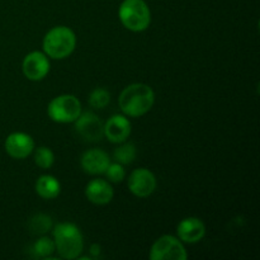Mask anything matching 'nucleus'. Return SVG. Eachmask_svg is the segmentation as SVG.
Listing matches in <instances>:
<instances>
[{
	"label": "nucleus",
	"mask_w": 260,
	"mask_h": 260,
	"mask_svg": "<svg viewBox=\"0 0 260 260\" xmlns=\"http://www.w3.org/2000/svg\"><path fill=\"white\" fill-rule=\"evenodd\" d=\"M155 102V93L151 86L142 83H135L126 86L118 98L121 111L127 117L145 116L152 108Z\"/></svg>",
	"instance_id": "nucleus-1"
},
{
	"label": "nucleus",
	"mask_w": 260,
	"mask_h": 260,
	"mask_svg": "<svg viewBox=\"0 0 260 260\" xmlns=\"http://www.w3.org/2000/svg\"><path fill=\"white\" fill-rule=\"evenodd\" d=\"M56 251L63 259H78L84 249V239L80 229L71 222H61L52 230Z\"/></svg>",
	"instance_id": "nucleus-2"
},
{
	"label": "nucleus",
	"mask_w": 260,
	"mask_h": 260,
	"mask_svg": "<svg viewBox=\"0 0 260 260\" xmlns=\"http://www.w3.org/2000/svg\"><path fill=\"white\" fill-rule=\"evenodd\" d=\"M76 36L71 28L57 25L46 33L42 42L43 52L53 60H63L74 52Z\"/></svg>",
	"instance_id": "nucleus-3"
},
{
	"label": "nucleus",
	"mask_w": 260,
	"mask_h": 260,
	"mask_svg": "<svg viewBox=\"0 0 260 260\" xmlns=\"http://www.w3.org/2000/svg\"><path fill=\"white\" fill-rule=\"evenodd\" d=\"M118 17L123 27L131 32L146 30L151 23V12L144 0H123Z\"/></svg>",
	"instance_id": "nucleus-4"
},
{
	"label": "nucleus",
	"mask_w": 260,
	"mask_h": 260,
	"mask_svg": "<svg viewBox=\"0 0 260 260\" xmlns=\"http://www.w3.org/2000/svg\"><path fill=\"white\" fill-rule=\"evenodd\" d=\"M81 113V103L75 95L62 94L50 102L47 114L56 123H73Z\"/></svg>",
	"instance_id": "nucleus-5"
},
{
	"label": "nucleus",
	"mask_w": 260,
	"mask_h": 260,
	"mask_svg": "<svg viewBox=\"0 0 260 260\" xmlns=\"http://www.w3.org/2000/svg\"><path fill=\"white\" fill-rule=\"evenodd\" d=\"M187 258L188 254L183 243L172 235L160 236L150 250L151 260H185Z\"/></svg>",
	"instance_id": "nucleus-6"
},
{
	"label": "nucleus",
	"mask_w": 260,
	"mask_h": 260,
	"mask_svg": "<svg viewBox=\"0 0 260 260\" xmlns=\"http://www.w3.org/2000/svg\"><path fill=\"white\" fill-rule=\"evenodd\" d=\"M23 75L30 81H41L50 73V60L45 52L33 51L28 53L22 62Z\"/></svg>",
	"instance_id": "nucleus-7"
},
{
	"label": "nucleus",
	"mask_w": 260,
	"mask_h": 260,
	"mask_svg": "<svg viewBox=\"0 0 260 260\" xmlns=\"http://www.w3.org/2000/svg\"><path fill=\"white\" fill-rule=\"evenodd\" d=\"M127 185L129 192L134 196L139 198H146L156 189V178L154 173L146 168H139L129 174Z\"/></svg>",
	"instance_id": "nucleus-8"
},
{
	"label": "nucleus",
	"mask_w": 260,
	"mask_h": 260,
	"mask_svg": "<svg viewBox=\"0 0 260 260\" xmlns=\"http://www.w3.org/2000/svg\"><path fill=\"white\" fill-rule=\"evenodd\" d=\"M75 129L85 141H101L104 136V124L93 112H84L76 118Z\"/></svg>",
	"instance_id": "nucleus-9"
},
{
	"label": "nucleus",
	"mask_w": 260,
	"mask_h": 260,
	"mask_svg": "<svg viewBox=\"0 0 260 260\" xmlns=\"http://www.w3.org/2000/svg\"><path fill=\"white\" fill-rule=\"evenodd\" d=\"M33 150H35V141L32 136L24 132L10 134L5 140V151L13 159H25L32 154Z\"/></svg>",
	"instance_id": "nucleus-10"
},
{
	"label": "nucleus",
	"mask_w": 260,
	"mask_h": 260,
	"mask_svg": "<svg viewBox=\"0 0 260 260\" xmlns=\"http://www.w3.org/2000/svg\"><path fill=\"white\" fill-rule=\"evenodd\" d=\"M131 135V122L124 114H114L104 124V136L113 144H122Z\"/></svg>",
	"instance_id": "nucleus-11"
},
{
	"label": "nucleus",
	"mask_w": 260,
	"mask_h": 260,
	"mask_svg": "<svg viewBox=\"0 0 260 260\" xmlns=\"http://www.w3.org/2000/svg\"><path fill=\"white\" fill-rule=\"evenodd\" d=\"M80 164L86 174L99 175L106 173L107 168L111 164V159H109L108 154L103 150L90 149L84 152Z\"/></svg>",
	"instance_id": "nucleus-12"
},
{
	"label": "nucleus",
	"mask_w": 260,
	"mask_h": 260,
	"mask_svg": "<svg viewBox=\"0 0 260 260\" xmlns=\"http://www.w3.org/2000/svg\"><path fill=\"white\" fill-rule=\"evenodd\" d=\"M177 234L182 243L196 244L206 235V226L198 217H187L179 222Z\"/></svg>",
	"instance_id": "nucleus-13"
},
{
	"label": "nucleus",
	"mask_w": 260,
	"mask_h": 260,
	"mask_svg": "<svg viewBox=\"0 0 260 260\" xmlns=\"http://www.w3.org/2000/svg\"><path fill=\"white\" fill-rule=\"evenodd\" d=\"M113 188L107 180L93 179L86 184L85 196L88 201L98 206L108 205L113 198Z\"/></svg>",
	"instance_id": "nucleus-14"
},
{
	"label": "nucleus",
	"mask_w": 260,
	"mask_h": 260,
	"mask_svg": "<svg viewBox=\"0 0 260 260\" xmlns=\"http://www.w3.org/2000/svg\"><path fill=\"white\" fill-rule=\"evenodd\" d=\"M36 192L43 200H53L61 193V184L52 175H41L36 182Z\"/></svg>",
	"instance_id": "nucleus-15"
},
{
	"label": "nucleus",
	"mask_w": 260,
	"mask_h": 260,
	"mask_svg": "<svg viewBox=\"0 0 260 260\" xmlns=\"http://www.w3.org/2000/svg\"><path fill=\"white\" fill-rule=\"evenodd\" d=\"M137 150L136 146L131 142H122L121 146L117 147L113 152V157L116 160V162H119L122 165H128L131 162H134V160L136 159Z\"/></svg>",
	"instance_id": "nucleus-16"
},
{
	"label": "nucleus",
	"mask_w": 260,
	"mask_h": 260,
	"mask_svg": "<svg viewBox=\"0 0 260 260\" xmlns=\"http://www.w3.org/2000/svg\"><path fill=\"white\" fill-rule=\"evenodd\" d=\"M29 230L35 235H45L52 229V218L45 213H37L29 221Z\"/></svg>",
	"instance_id": "nucleus-17"
},
{
	"label": "nucleus",
	"mask_w": 260,
	"mask_h": 260,
	"mask_svg": "<svg viewBox=\"0 0 260 260\" xmlns=\"http://www.w3.org/2000/svg\"><path fill=\"white\" fill-rule=\"evenodd\" d=\"M33 250H35V254L38 258L51 259V255L56 251L55 243H53L52 239L47 238V236H42L35 243Z\"/></svg>",
	"instance_id": "nucleus-18"
},
{
	"label": "nucleus",
	"mask_w": 260,
	"mask_h": 260,
	"mask_svg": "<svg viewBox=\"0 0 260 260\" xmlns=\"http://www.w3.org/2000/svg\"><path fill=\"white\" fill-rule=\"evenodd\" d=\"M35 162L41 169H50L55 162V154L50 147H38L35 151Z\"/></svg>",
	"instance_id": "nucleus-19"
},
{
	"label": "nucleus",
	"mask_w": 260,
	"mask_h": 260,
	"mask_svg": "<svg viewBox=\"0 0 260 260\" xmlns=\"http://www.w3.org/2000/svg\"><path fill=\"white\" fill-rule=\"evenodd\" d=\"M111 94L104 88H95L89 95V104L95 109H103L108 106Z\"/></svg>",
	"instance_id": "nucleus-20"
},
{
	"label": "nucleus",
	"mask_w": 260,
	"mask_h": 260,
	"mask_svg": "<svg viewBox=\"0 0 260 260\" xmlns=\"http://www.w3.org/2000/svg\"><path fill=\"white\" fill-rule=\"evenodd\" d=\"M104 174H106L108 182L121 183L126 177V170H124L123 165L119 162H111Z\"/></svg>",
	"instance_id": "nucleus-21"
},
{
	"label": "nucleus",
	"mask_w": 260,
	"mask_h": 260,
	"mask_svg": "<svg viewBox=\"0 0 260 260\" xmlns=\"http://www.w3.org/2000/svg\"><path fill=\"white\" fill-rule=\"evenodd\" d=\"M90 254L94 256V258H98L99 254H101V246L98 244H93L90 246Z\"/></svg>",
	"instance_id": "nucleus-22"
}]
</instances>
